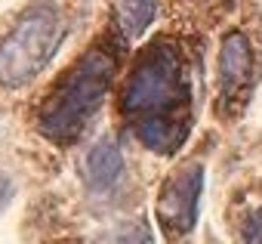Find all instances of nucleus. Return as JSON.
Here are the masks:
<instances>
[{
	"instance_id": "nucleus-1",
	"label": "nucleus",
	"mask_w": 262,
	"mask_h": 244,
	"mask_svg": "<svg viewBox=\"0 0 262 244\" xmlns=\"http://www.w3.org/2000/svg\"><path fill=\"white\" fill-rule=\"evenodd\" d=\"M117 108L145 149L173 155L185 143L191 130V87L170 40H155L139 53L120 87Z\"/></svg>"
},
{
	"instance_id": "nucleus-2",
	"label": "nucleus",
	"mask_w": 262,
	"mask_h": 244,
	"mask_svg": "<svg viewBox=\"0 0 262 244\" xmlns=\"http://www.w3.org/2000/svg\"><path fill=\"white\" fill-rule=\"evenodd\" d=\"M114 71H117L114 47H108V44L90 47L71 65V71H65L59 77V84L43 99L40 114H37L40 133L59 146L74 143L86 130L93 114L99 111L102 99L108 96Z\"/></svg>"
},
{
	"instance_id": "nucleus-3",
	"label": "nucleus",
	"mask_w": 262,
	"mask_h": 244,
	"mask_svg": "<svg viewBox=\"0 0 262 244\" xmlns=\"http://www.w3.org/2000/svg\"><path fill=\"white\" fill-rule=\"evenodd\" d=\"M59 40H62V16L53 7L37 4L25 10L13 25V31L0 40V84L16 90L34 80L53 59Z\"/></svg>"
},
{
	"instance_id": "nucleus-4",
	"label": "nucleus",
	"mask_w": 262,
	"mask_h": 244,
	"mask_svg": "<svg viewBox=\"0 0 262 244\" xmlns=\"http://www.w3.org/2000/svg\"><path fill=\"white\" fill-rule=\"evenodd\" d=\"M204 192V167L188 164L176 170L158 192V222L167 235H185L198 222V204Z\"/></svg>"
},
{
	"instance_id": "nucleus-5",
	"label": "nucleus",
	"mask_w": 262,
	"mask_h": 244,
	"mask_svg": "<svg viewBox=\"0 0 262 244\" xmlns=\"http://www.w3.org/2000/svg\"><path fill=\"white\" fill-rule=\"evenodd\" d=\"M253 84V47L247 34L231 31L219 47V102L222 108H237Z\"/></svg>"
},
{
	"instance_id": "nucleus-6",
	"label": "nucleus",
	"mask_w": 262,
	"mask_h": 244,
	"mask_svg": "<svg viewBox=\"0 0 262 244\" xmlns=\"http://www.w3.org/2000/svg\"><path fill=\"white\" fill-rule=\"evenodd\" d=\"M83 173H86L90 189H96V192H108V189L120 179V173H123V155H120V149H117L111 139L96 143V146L86 152Z\"/></svg>"
},
{
	"instance_id": "nucleus-7",
	"label": "nucleus",
	"mask_w": 262,
	"mask_h": 244,
	"mask_svg": "<svg viewBox=\"0 0 262 244\" xmlns=\"http://www.w3.org/2000/svg\"><path fill=\"white\" fill-rule=\"evenodd\" d=\"M155 19V0H117V25L123 37H139Z\"/></svg>"
},
{
	"instance_id": "nucleus-8",
	"label": "nucleus",
	"mask_w": 262,
	"mask_h": 244,
	"mask_svg": "<svg viewBox=\"0 0 262 244\" xmlns=\"http://www.w3.org/2000/svg\"><path fill=\"white\" fill-rule=\"evenodd\" d=\"M99 244H151V232L142 222H126L99 238Z\"/></svg>"
},
{
	"instance_id": "nucleus-9",
	"label": "nucleus",
	"mask_w": 262,
	"mask_h": 244,
	"mask_svg": "<svg viewBox=\"0 0 262 244\" xmlns=\"http://www.w3.org/2000/svg\"><path fill=\"white\" fill-rule=\"evenodd\" d=\"M241 241L244 244H262V207H256L247 216V222L241 229Z\"/></svg>"
},
{
	"instance_id": "nucleus-10",
	"label": "nucleus",
	"mask_w": 262,
	"mask_h": 244,
	"mask_svg": "<svg viewBox=\"0 0 262 244\" xmlns=\"http://www.w3.org/2000/svg\"><path fill=\"white\" fill-rule=\"evenodd\" d=\"M10 198H13V182L7 176H0V210L10 204Z\"/></svg>"
}]
</instances>
